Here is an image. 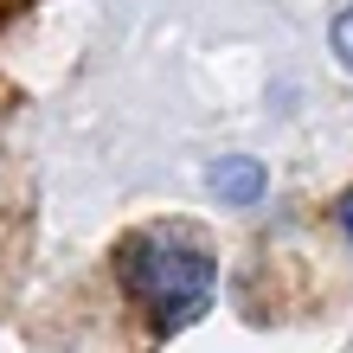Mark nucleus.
Listing matches in <instances>:
<instances>
[{
    "label": "nucleus",
    "mask_w": 353,
    "mask_h": 353,
    "mask_svg": "<svg viewBox=\"0 0 353 353\" xmlns=\"http://www.w3.org/2000/svg\"><path fill=\"white\" fill-rule=\"evenodd\" d=\"M327 39H334V58L353 71V7H341V13H334V32H327Z\"/></svg>",
    "instance_id": "nucleus-3"
},
{
    "label": "nucleus",
    "mask_w": 353,
    "mask_h": 353,
    "mask_svg": "<svg viewBox=\"0 0 353 353\" xmlns=\"http://www.w3.org/2000/svg\"><path fill=\"white\" fill-rule=\"evenodd\" d=\"M116 283L154 321V334H180L186 321H199L212 308L219 257L186 225H141L116 244Z\"/></svg>",
    "instance_id": "nucleus-1"
},
{
    "label": "nucleus",
    "mask_w": 353,
    "mask_h": 353,
    "mask_svg": "<svg viewBox=\"0 0 353 353\" xmlns=\"http://www.w3.org/2000/svg\"><path fill=\"white\" fill-rule=\"evenodd\" d=\"M334 219H341V232L353 238V193H341V205H334Z\"/></svg>",
    "instance_id": "nucleus-4"
},
{
    "label": "nucleus",
    "mask_w": 353,
    "mask_h": 353,
    "mask_svg": "<svg viewBox=\"0 0 353 353\" xmlns=\"http://www.w3.org/2000/svg\"><path fill=\"white\" fill-rule=\"evenodd\" d=\"M205 186H212L219 205L251 212V205H263V193H270V168H263L257 154H219L212 168H205Z\"/></svg>",
    "instance_id": "nucleus-2"
}]
</instances>
